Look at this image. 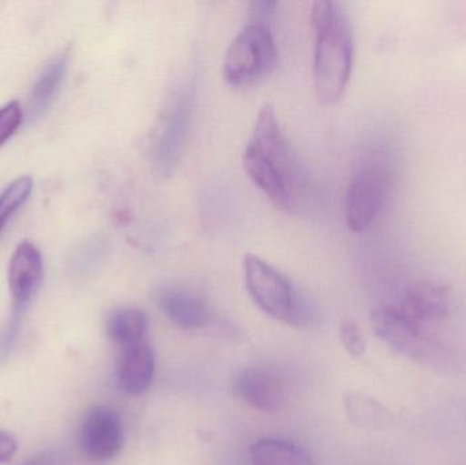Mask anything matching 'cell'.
Returning a JSON list of instances; mask_svg holds the SVG:
<instances>
[{
    "label": "cell",
    "instance_id": "cell-19",
    "mask_svg": "<svg viewBox=\"0 0 466 465\" xmlns=\"http://www.w3.org/2000/svg\"><path fill=\"white\" fill-rule=\"evenodd\" d=\"M106 251H108V245H106V239L95 237L92 239L86 240L76 251V256L74 257H76V264L81 265L82 268H86V269H92V268L101 264L104 257L106 256Z\"/></svg>",
    "mask_w": 466,
    "mask_h": 465
},
{
    "label": "cell",
    "instance_id": "cell-17",
    "mask_svg": "<svg viewBox=\"0 0 466 465\" xmlns=\"http://www.w3.org/2000/svg\"><path fill=\"white\" fill-rule=\"evenodd\" d=\"M106 335L120 349L144 343L147 316L137 308H116L106 318Z\"/></svg>",
    "mask_w": 466,
    "mask_h": 465
},
{
    "label": "cell",
    "instance_id": "cell-2",
    "mask_svg": "<svg viewBox=\"0 0 466 465\" xmlns=\"http://www.w3.org/2000/svg\"><path fill=\"white\" fill-rule=\"evenodd\" d=\"M314 29V89L322 104L336 103L344 95L353 66V33L339 3L319 0L312 5Z\"/></svg>",
    "mask_w": 466,
    "mask_h": 465
},
{
    "label": "cell",
    "instance_id": "cell-16",
    "mask_svg": "<svg viewBox=\"0 0 466 465\" xmlns=\"http://www.w3.org/2000/svg\"><path fill=\"white\" fill-rule=\"evenodd\" d=\"M345 411L356 428L363 430H385L394 422V415L377 399L364 393L350 392L345 398Z\"/></svg>",
    "mask_w": 466,
    "mask_h": 465
},
{
    "label": "cell",
    "instance_id": "cell-23",
    "mask_svg": "<svg viewBox=\"0 0 466 465\" xmlns=\"http://www.w3.org/2000/svg\"><path fill=\"white\" fill-rule=\"evenodd\" d=\"M19 465H59V456L54 450H43L30 456L27 460Z\"/></svg>",
    "mask_w": 466,
    "mask_h": 465
},
{
    "label": "cell",
    "instance_id": "cell-15",
    "mask_svg": "<svg viewBox=\"0 0 466 465\" xmlns=\"http://www.w3.org/2000/svg\"><path fill=\"white\" fill-rule=\"evenodd\" d=\"M254 465H315L309 453L300 445L281 439H260L249 447Z\"/></svg>",
    "mask_w": 466,
    "mask_h": 465
},
{
    "label": "cell",
    "instance_id": "cell-22",
    "mask_svg": "<svg viewBox=\"0 0 466 465\" xmlns=\"http://www.w3.org/2000/svg\"><path fill=\"white\" fill-rule=\"evenodd\" d=\"M18 450V442L13 434L0 431V464L7 463Z\"/></svg>",
    "mask_w": 466,
    "mask_h": 465
},
{
    "label": "cell",
    "instance_id": "cell-21",
    "mask_svg": "<svg viewBox=\"0 0 466 465\" xmlns=\"http://www.w3.org/2000/svg\"><path fill=\"white\" fill-rule=\"evenodd\" d=\"M24 119L18 101H10L0 108V147L16 133Z\"/></svg>",
    "mask_w": 466,
    "mask_h": 465
},
{
    "label": "cell",
    "instance_id": "cell-24",
    "mask_svg": "<svg viewBox=\"0 0 466 465\" xmlns=\"http://www.w3.org/2000/svg\"><path fill=\"white\" fill-rule=\"evenodd\" d=\"M252 14H254V21H268V16L276 10V2H257L252 3Z\"/></svg>",
    "mask_w": 466,
    "mask_h": 465
},
{
    "label": "cell",
    "instance_id": "cell-9",
    "mask_svg": "<svg viewBox=\"0 0 466 465\" xmlns=\"http://www.w3.org/2000/svg\"><path fill=\"white\" fill-rule=\"evenodd\" d=\"M235 395L252 409L262 412H277L288 399L284 377L268 366L243 369L233 382Z\"/></svg>",
    "mask_w": 466,
    "mask_h": 465
},
{
    "label": "cell",
    "instance_id": "cell-12",
    "mask_svg": "<svg viewBox=\"0 0 466 465\" xmlns=\"http://www.w3.org/2000/svg\"><path fill=\"white\" fill-rule=\"evenodd\" d=\"M410 321L420 325L424 322L442 321L451 310V295L446 287L434 281L420 280L410 284L405 291L401 305L397 306Z\"/></svg>",
    "mask_w": 466,
    "mask_h": 465
},
{
    "label": "cell",
    "instance_id": "cell-7",
    "mask_svg": "<svg viewBox=\"0 0 466 465\" xmlns=\"http://www.w3.org/2000/svg\"><path fill=\"white\" fill-rule=\"evenodd\" d=\"M279 59L268 22L251 21L238 33L227 51L223 74L232 86H247L270 74Z\"/></svg>",
    "mask_w": 466,
    "mask_h": 465
},
{
    "label": "cell",
    "instance_id": "cell-3",
    "mask_svg": "<svg viewBox=\"0 0 466 465\" xmlns=\"http://www.w3.org/2000/svg\"><path fill=\"white\" fill-rule=\"evenodd\" d=\"M371 324L380 340L402 357L443 376H459L461 357L451 347L429 338L420 325L410 321L397 306H380L371 313Z\"/></svg>",
    "mask_w": 466,
    "mask_h": 465
},
{
    "label": "cell",
    "instance_id": "cell-6",
    "mask_svg": "<svg viewBox=\"0 0 466 465\" xmlns=\"http://www.w3.org/2000/svg\"><path fill=\"white\" fill-rule=\"evenodd\" d=\"M391 190L388 157L375 152L358 167L345 196V220L353 232L369 229L380 218Z\"/></svg>",
    "mask_w": 466,
    "mask_h": 465
},
{
    "label": "cell",
    "instance_id": "cell-13",
    "mask_svg": "<svg viewBox=\"0 0 466 465\" xmlns=\"http://www.w3.org/2000/svg\"><path fill=\"white\" fill-rule=\"evenodd\" d=\"M156 359L147 343L120 349L116 365L117 385L123 392L139 396L147 392L155 379Z\"/></svg>",
    "mask_w": 466,
    "mask_h": 465
},
{
    "label": "cell",
    "instance_id": "cell-8",
    "mask_svg": "<svg viewBox=\"0 0 466 465\" xmlns=\"http://www.w3.org/2000/svg\"><path fill=\"white\" fill-rule=\"evenodd\" d=\"M125 445L122 420L109 407H95L85 415L79 428L82 453L95 463H106L119 455Z\"/></svg>",
    "mask_w": 466,
    "mask_h": 465
},
{
    "label": "cell",
    "instance_id": "cell-10",
    "mask_svg": "<svg viewBox=\"0 0 466 465\" xmlns=\"http://www.w3.org/2000/svg\"><path fill=\"white\" fill-rule=\"evenodd\" d=\"M43 278V256L37 246L27 240L19 243L11 256L7 270L8 291L14 303L13 314L24 316L27 306L37 295Z\"/></svg>",
    "mask_w": 466,
    "mask_h": 465
},
{
    "label": "cell",
    "instance_id": "cell-11",
    "mask_svg": "<svg viewBox=\"0 0 466 465\" xmlns=\"http://www.w3.org/2000/svg\"><path fill=\"white\" fill-rule=\"evenodd\" d=\"M155 302L164 316L179 329H204L212 319L208 303L188 289L161 287L156 291Z\"/></svg>",
    "mask_w": 466,
    "mask_h": 465
},
{
    "label": "cell",
    "instance_id": "cell-4",
    "mask_svg": "<svg viewBox=\"0 0 466 465\" xmlns=\"http://www.w3.org/2000/svg\"><path fill=\"white\" fill-rule=\"evenodd\" d=\"M244 281L255 305L277 321L309 328L317 321V310L296 289L289 278L254 254L244 258Z\"/></svg>",
    "mask_w": 466,
    "mask_h": 465
},
{
    "label": "cell",
    "instance_id": "cell-1",
    "mask_svg": "<svg viewBox=\"0 0 466 465\" xmlns=\"http://www.w3.org/2000/svg\"><path fill=\"white\" fill-rule=\"evenodd\" d=\"M251 182L282 210H295L307 187L306 172L270 104H263L243 153Z\"/></svg>",
    "mask_w": 466,
    "mask_h": 465
},
{
    "label": "cell",
    "instance_id": "cell-20",
    "mask_svg": "<svg viewBox=\"0 0 466 465\" xmlns=\"http://www.w3.org/2000/svg\"><path fill=\"white\" fill-rule=\"evenodd\" d=\"M339 338L345 351L352 358H361L367 351L366 338L355 321L342 322L339 327Z\"/></svg>",
    "mask_w": 466,
    "mask_h": 465
},
{
    "label": "cell",
    "instance_id": "cell-5",
    "mask_svg": "<svg viewBox=\"0 0 466 465\" xmlns=\"http://www.w3.org/2000/svg\"><path fill=\"white\" fill-rule=\"evenodd\" d=\"M194 84L177 85L167 98L150 136V163L157 177H167L179 164L190 128Z\"/></svg>",
    "mask_w": 466,
    "mask_h": 465
},
{
    "label": "cell",
    "instance_id": "cell-14",
    "mask_svg": "<svg viewBox=\"0 0 466 465\" xmlns=\"http://www.w3.org/2000/svg\"><path fill=\"white\" fill-rule=\"evenodd\" d=\"M67 55H59L41 71L33 85L29 97V111L35 119L43 116L59 95L67 71Z\"/></svg>",
    "mask_w": 466,
    "mask_h": 465
},
{
    "label": "cell",
    "instance_id": "cell-18",
    "mask_svg": "<svg viewBox=\"0 0 466 465\" xmlns=\"http://www.w3.org/2000/svg\"><path fill=\"white\" fill-rule=\"evenodd\" d=\"M35 182L30 177H21L13 180L0 194V235L7 227L8 221L26 204L32 196Z\"/></svg>",
    "mask_w": 466,
    "mask_h": 465
}]
</instances>
